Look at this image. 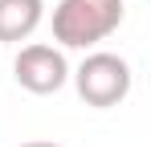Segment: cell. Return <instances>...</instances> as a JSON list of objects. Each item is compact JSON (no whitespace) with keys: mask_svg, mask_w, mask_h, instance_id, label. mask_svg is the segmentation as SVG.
<instances>
[{"mask_svg":"<svg viewBox=\"0 0 151 147\" xmlns=\"http://www.w3.org/2000/svg\"><path fill=\"white\" fill-rule=\"evenodd\" d=\"M45 21V0H0V41L17 45L37 33Z\"/></svg>","mask_w":151,"mask_h":147,"instance_id":"cell-4","label":"cell"},{"mask_svg":"<svg viewBox=\"0 0 151 147\" xmlns=\"http://www.w3.org/2000/svg\"><path fill=\"white\" fill-rule=\"evenodd\" d=\"M70 78H74L82 102L94 106V110H110V106H119V102L131 94V82H135L127 57H119V53H102V49L90 53Z\"/></svg>","mask_w":151,"mask_h":147,"instance_id":"cell-2","label":"cell"},{"mask_svg":"<svg viewBox=\"0 0 151 147\" xmlns=\"http://www.w3.org/2000/svg\"><path fill=\"white\" fill-rule=\"evenodd\" d=\"M21 147H61V143H49V139H33V143H21Z\"/></svg>","mask_w":151,"mask_h":147,"instance_id":"cell-5","label":"cell"},{"mask_svg":"<svg viewBox=\"0 0 151 147\" xmlns=\"http://www.w3.org/2000/svg\"><path fill=\"white\" fill-rule=\"evenodd\" d=\"M12 78L29 94H57L70 82V61L57 45H25L12 61Z\"/></svg>","mask_w":151,"mask_h":147,"instance_id":"cell-3","label":"cell"},{"mask_svg":"<svg viewBox=\"0 0 151 147\" xmlns=\"http://www.w3.org/2000/svg\"><path fill=\"white\" fill-rule=\"evenodd\" d=\"M123 0H57L53 41L57 49H94L123 24Z\"/></svg>","mask_w":151,"mask_h":147,"instance_id":"cell-1","label":"cell"}]
</instances>
